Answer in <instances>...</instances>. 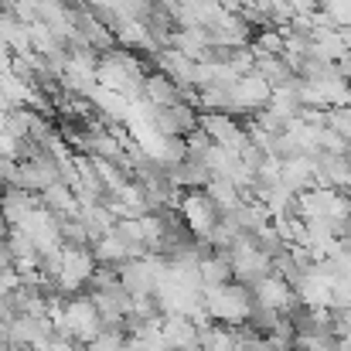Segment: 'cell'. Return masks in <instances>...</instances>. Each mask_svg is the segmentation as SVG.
Wrapping results in <instances>:
<instances>
[{"mask_svg": "<svg viewBox=\"0 0 351 351\" xmlns=\"http://www.w3.org/2000/svg\"><path fill=\"white\" fill-rule=\"evenodd\" d=\"M205 307H208L212 321L239 328V324L249 321V314L256 307V297H252V287L232 280V283H222V287H205Z\"/></svg>", "mask_w": 351, "mask_h": 351, "instance_id": "1", "label": "cell"}, {"mask_svg": "<svg viewBox=\"0 0 351 351\" xmlns=\"http://www.w3.org/2000/svg\"><path fill=\"white\" fill-rule=\"evenodd\" d=\"M229 259H232L235 280L245 283V287H252V283H259L263 276L273 273V259L252 242V235H245V239L235 242L232 249H229Z\"/></svg>", "mask_w": 351, "mask_h": 351, "instance_id": "2", "label": "cell"}, {"mask_svg": "<svg viewBox=\"0 0 351 351\" xmlns=\"http://www.w3.org/2000/svg\"><path fill=\"white\" fill-rule=\"evenodd\" d=\"M178 212H181V219L188 222V229L195 235H208L222 219V208L212 202V195L205 188H191L188 195H181Z\"/></svg>", "mask_w": 351, "mask_h": 351, "instance_id": "3", "label": "cell"}, {"mask_svg": "<svg viewBox=\"0 0 351 351\" xmlns=\"http://www.w3.org/2000/svg\"><path fill=\"white\" fill-rule=\"evenodd\" d=\"M252 297H256V304H263V307H273V311H280V314H287L293 304H300V293L273 269L269 276H263L259 283H252Z\"/></svg>", "mask_w": 351, "mask_h": 351, "instance_id": "4", "label": "cell"}, {"mask_svg": "<svg viewBox=\"0 0 351 351\" xmlns=\"http://www.w3.org/2000/svg\"><path fill=\"white\" fill-rule=\"evenodd\" d=\"M202 126H205V133H208L219 147L245 150V147L252 143L249 130H245V126H239L232 113H205V117H202Z\"/></svg>", "mask_w": 351, "mask_h": 351, "instance_id": "5", "label": "cell"}, {"mask_svg": "<svg viewBox=\"0 0 351 351\" xmlns=\"http://www.w3.org/2000/svg\"><path fill=\"white\" fill-rule=\"evenodd\" d=\"M154 119H157V130L164 136H188L191 130L202 126V117L195 113V103H188V99H181L174 106H160L154 113Z\"/></svg>", "mask_w": 351, "mask_h": 351, "instance_id": "6", "label": "cell"}, {"mask_svg": "<svg viewBox=\"0 0 351 351\" xmlns=\"http://www.w3.org/2000/svg\"><path fill=\"white\" fill-rule=\"evenodd\" d=\"M184 93H188V89H181L167 72H154V75H147V82H143V96L154 103V110L181 103V99H184Z\"/></svg>", "mask_w": 351, "mask_h": 351, "instance_id": "7", "label": "cell"}, {"mask_svg": "<svg viewBox=\"0 0 351 351\" xmlns=\"http://www.w3.org/2000/svg\"><path fill=\"white\" fill-rule=\"evenodd\" d=\"M235 273H232V259H229V252H208L205 259H202V283L205 287H222V283H232Z\"/></svg>", "mask_w": 351, "mask_h": 351, "instance_id": "8", "label": "cell"}, {"mask_svg": "<svg viewBox=\"0 0 351 351\" xmlns=\"http://www.w3.org/2000/svg\"><path fill=\"white\" fill-rule=\"evenodd\" d=\"M245 324H249L252 331H259V335H273V328L280 324V311H273V307H263V304H256Z\"/></svg>", "mask_w": 351, "mask_h": 351, "instance_id": "9", "label": "cell"}, {"mask_svg": "<svg viewBox=\"0 0 351 351\" xmlns=\"http://www.w3.org/2000/svg\"><path fill=\"white\" fill-rule=\"evenodd\" d=\"M287 351H304V348H297V345H293V348H287Z\"/></svg>", "mask_w": 351, "mask_h": 351, "instance_id": "10", "label": "cell"}]
</instances>
